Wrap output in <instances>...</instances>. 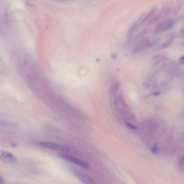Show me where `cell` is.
Instances as JSON below:
<instances>
[{
  "instance_id": "cell-1",
  "label": "cell",
  "mask_w": 184,
  "mask_h": 184,
  "mask_svg": "<svg viewBox=\"0 0 184 184\" xmlns=\"http://www.w3.org/2000/svg\"><path fill=\"white\" fill-rule=\"evenodd\" d=\"M175 21L172 19H165L157 24L154 29V33H159L173 28Z\"/></svg>"
},
{
  "instance_id": "cell-2",
  "label": "cell",
  "mask_w": 184,
  "mask_h": 184,
  "mask_svg": "<svg viewBox=\"0 0 184 184\" xmlns=\"http://www.w3.org/2000/svg\"><path fill=\"white\" fill-rule=\"evenodd\" d=\"M36 144L42 148L54 149V150L57 151H69L70 149L69 147L67 146H63L55 143L49 142H38Z\"/></svg>"
},
{
  "instance_id": "cell-3",
  "label": "cell",
  "mask_w": 184,
  "mask_h": 184,
  "mask_svg": "<svg viewBox=\"0 0 184 184\" xmlns=\"http://www.w3.org/2000/svg\"><path fill=\"white\" fill-rule=\"evenodd\" d=\"M60 157L62 159L67 161V162L72 163L85 169L89 170L90 168V165L88 163L84 162V161H83L82 160H80L77 158H76L75 157L68 155L66 154H63V153L61 154L60 155Z\"/></svg>"
},
{
  "instance_id": "cell-4",
  "label": "cell",
  "mask_w": 184,
  "mask_h": 184,
  "mask_svg": "<svg viewBox=\"0 0 184 184\" xmlns=\"http://www.w3.org/2000/svg\"><path fill=\"white\" fill-rule=\"evenodd\" d=\"M139 41L137 42L132 49L133 54H137L139 51L147 48L150 47V39L147 37H143L139 39Z\"/></svg>"
},
{
  "instance_id": "cell-5",
  "label": "cell",
  "mask_w": 184,
  "mask_h": 184,
  "mask_svg": "<svg viewBox=\"0 0 184 184\" xmlns=\"http://www.w3.org/2000/svg\"><path fill=\"white\" fill-rule=\"evenodd\" d=\"M0 160L9 164H15L17 163V158L13 153L3 150L0 151Z\"/></svg>"
},
{
  "instance_id": "cell-6",
  "label": "cell",
  "mask_w": 184,
  "mask_h": 184,
  "mask_svg": "<svg viewBox=\"0 0 184 184\" xmlns=\"http://www.w3.org/2000/svg\"><path fill=\"white\" fill-rule=\"evenodd\" d=\"M74 174L76 177H77L80 181L85 183H96L93 179H92L90 177L82 174L80 173L79 172H75Z\"/></svg>"
},
{
  "instance_id": "cell-7",
  "label": "cell",
  "mask_w": 184,
  "mask_h": 184,
  "mask_svg": "<svg viewBox=\"0 0 184 184\" xmlns=\"http://www.w3.org/2000/svg\"><path fill=\"white\" fill-rule=\"evenodd\" d=\"M172 9H173V2H169L167 3L164 6L162 11H160L161 14H162L163 16V17L168 15L171 13Z\"/></svg>"
},
{
  "instance_id": "cell-8",
  "label": "cell",
  "mask_w": 184,
  "mask_h": 184,
  "mask_svg": "<svg viewBox=\"0 0 184 184\" xmlns=\"http://www.w3.org/2000/svg\"><path fill=\"white\" fill-rule=\"evenodd\" d=\"M139 26V22H135L134 23H133L129 28V29L128 31L127 32V39L128 41H131L133 34L137 30L138 27Z\"/></svg>"
},
{
  "instance_id": "cell-9",
  "label": "cell",
  "mask_w": 184,
  "mask_h": 184,
  "mask_svg": "<svg viewBox=\"0 0 184 184\" xmlns=\"http://www.w3.org/2000/svg\"><path fill=\"white\" fill-rule=\"evenodd\" d=\"M157 7H153V8L151 9V10L149 11V12L146 15V16L143 17V20H142V21H141V25L144 24V23H145L147 20H148L149 18H150L153 16V15L154 14L156 13V11H157Z\"/></svg>"
},
{
  "instance_id": "cell-10",
  "label": "cell",
  "mask_w": 184,
  "mask_h": 184,
  "mask_svg": "<svg viewBox=\"0 0 184 184\" xmlns=\"http://www.w3.org/2000/svg\"><path fill=\"white\" fill-rule=\"evenodd\" d=\"M162 17H163V16L160 12L158 14H156L152 16L149 19V21L148 22V25H151L156 23L158 22Z\"/></svg>"
},
{
  "instance_id": "cell-11",
  "label": "cell",
  "mask_w": 184,
  "mask_h": 184,
  "mask_svg": "<svg viewBox=\"0 0 184 184\" xmlns=\"http://www.w3.org/2000/svg\"><path fill=\"white\" fill-rule=\"evenodd\" d=\"M173 38H170V39H168L167 41H165V42H164L163 44H161L159 47L158 48V50H163L164 49H166L168 47H169L171 45V44L172 43L173 41Z\"/></svg>"
},
{
  "instance_id": "cell-12",
  "label": "cell",
  "mask_w": 184,
  "mask_h": 184,
  "mask_svg": "<svg viewBox=\"0 0 184 184\" xmlns=\"http://www.w3.org/2000/svg\"><path fill=\"white\" fill-rule=\"evenodd\" d=\"M183 4V0H177L174 8V13L178 14L181 10Z\"/></svg>"
},
{
  "instance_id": "cell-13",
  "label": "cell",
  "mask_w": 184,
  "mask_h": 184,
  "mask_svg": "<svg viewBox=\"0 0 184 184\" xmlns=\"http://www.w3.org/2000/svg\"><path fill=\"white\" fill-rule=\"evenodd\" d=\"M147 29H145L143 30H142L141 32H139L138 35H137V36L135 37V40H138L141 38L142 37H144L145 35H146L147 33Z\"/></svg>"
},
{
  "instance_id": "cell-14",
  "label": "cell",
  "mask_w": 184,
  "mask_h": 184,
  "mask_svg": "<svg viewBox=\"0 0 184 184\" xmlns=\"http://www.w3.org/2000/svg\"><path fill=\"white\" fill-rule=\"evenodd\" d=\"M151 151L153 153H156L158 151V147L157 145H154L152 148H151Z\"/></svg>"
},
{
  "instance_id": "cell-15",
  "label": "cell",
  "mask_w": 184,
  "mask_h": 184,
  "mask_svg": "<svg viewBox=\"0 0 184 184\" xmlns=\"http://www.w3.org/2000/svg\"><path fill=\"white\" fill-rule=\"evenodd\" d=\"M126 125H127L128 127H129V128L131 129H134V130H135L137 129V127L135 126H134V125H132V124H130V123H126Z\"/></svg>"
},
{
  "instance_id": "cell-16",
  "label": "cell",
  "mask_w": 184,
  "mask_h": 184,
  "mask_svg": "<svg viewBox=\"0 0 184 184\" xmlns=\"http://www.w3.org/2000/svg\"><path fill=\"white\" fill-rule=\"evenodd\" d=\"M111 56L112 58L113 59H116L117 58V57H118V56H117L116 53H112L111 54Z\"/></svg>"
},
{
  "instance_id": "cell-17",
  "label": "cell",
  "mask_w": 184,
  "mask_h": 184,
  "mask_svg": "<svg viewBox=\"0 0 184 184\" xmlns=\"http://www.w3.org/2000/svg\"><path fill=\"white\" fill-rule=\"evenodd\" d=\"M162 55H157L156 56H153L152 58V60H156V59H159L161 57H162Z\"/></svg>"
},
{
  "instance_id": "cell-18",
  "label": "cell",
  "mask_w": 184,
  "mask_h": 184,
  "mask_svg": "<svg viewBox=\"0 0 184 184\" xmlns=\"http://www.w3.org/2000/svg\"><path fill=\"white\" fill-rule=\"evenodd\" d=\"M179 62L180 63H181V64H183V61H184V56H181V57H180V58L179 59Z\"/></svg>"
},
{
  "instance_id": "cell-19",
  "label": "cell",
  "mask_w": 184,
  "mask_h": 184,
  "mask_svg": "<svg viewBox=\"0 0 184 184\" xmlns=\"http://www.w3.org/2000/svg\"><path fill=\"white\" fill-rule=\"evenodd\" d=\"M5 183L4 179L1 177H0V183Z\"/></svg>"
},
{
  "instance_id": "cell-20",
  "label": "cell",
  "mask_w": 184,
  "mask_h": 184,
  "mask_svg": "<svg viewBox=\"0 0 184 184\" xmlns=\"http://www.w3.org/2000/svg\"><path fill=\"white\" fill-rule=\"evenodd\" d=\"M159 95V93H158V92H157V93H155L153 94V95L154 96H158Z\"/></svg>"
}]
</instances>
